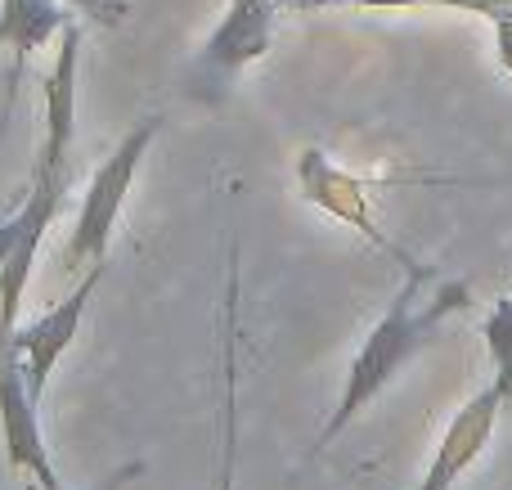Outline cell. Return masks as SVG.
<instances>
[{
    "label": "cell",
    "instance_id": "1",
    "mask_svg": "<svg viewBox=\"0 0 512 490\" xmlns=\"http://www.w3.org/2000/svg\"><path fill=\"white\" fill-rule=\"evenodd\" d=\"M427 279H432L427 266L405 270V284L396 288V297H391V306L382 311V320L364 333L360 351H355L351 365H346L342 392H337V405H333V414H328V423L319 428L315 450L333 446V437H342V432L396 383V374L436 338V329H441L450 315L472 306V293L463 279H445L432 297H423Z\"/></svg>",
    "mask_w": 512,
    "mask_h": 490
},
{
    "label": "cell",
    "instance_id": "2",
    "mask_svg": "<svg viewBox=\"0 0 512 490\" xmlns=\"http://www.w3.org/2000/svg\"><path fill=\"white\" fill-rule=\"evenodd\" d=\"M162 131V117H144L140 126L117 140V149L99 162V171L90 176L86 194L77 203V221H72V234L63 243V270L68 275H86L95 266H108V243H113L117 216L126 207V194L135 189V176H140L144 158H149L153 140Z\"/></svg>",
    "mask_w": 512,
    "mask_h": 490
},
{
    "label": "cell",
    "instance_id": "3",
    "mask_svg": "<svg viewBox=\"0 0 512 490\" xmlns=\"http://www.w3.org/2000/svg\"><path fill=\"white\" fill-rule=\"evenodd\" d=\"M274 27H279V0H230L212 36L198 45L194 59L180 72L185 95L198 104H221L234 90V81L270 54Z\"/></svg>",
    "mask_w": 512,
    "mask_h": 490
},
{
    "label": "cell",
    "instance_id": "4",
    "mask_svg": "<svg viewBox=\"0 0 512 490\" xmlns=\"http://www.w3.org/2000/svg\"><path fill=\"white\" fill-rule=\"evenodd\" d=\"M297 189H301V198H306L310 207H319V212H328L333 221L351 225V230L360 234L369 248H378L382 257H391L400 270H418V266H423V261H414V257H409V252L400 248V243L378 225V216H373L369 180L355 176V171H346L328 149L310 144V149L297 153Z\"/></svg>",
    "mask_w": 512,
    "mask_h": 490
},
{
    "label": "cell",
    "instance_id": "5",
    "mask_svg": "<svg viewBox=\"0 0 512 490\" xmlns=\"http://www.w3.org/2000/svg\"><path fill=\"white\" fill-rule=\"evenodd\" d=\"M63 194H68V171L63 167H32V180L23 189V203H18V221H23V239L9 252V261L0 266V338L18 329V306L27 297V284H32V266L36 252L45 243V230L54 225L63 207Z\"/></svg>",
    "mask_w": 512,
    "mask_h": 490
},
{
    "label": "cell",
    "instance_id": "6",
    "mask_svg": "<svg viewBox=\"0 0 512 490\" xmlns=\"http://www.w3.org/2000/svg\"><path fill=\"white\" fill-rule=\"evenodd\" d=\"M36 410H41V401L27 387L14 342L0 338V441H5V459L14 473H27L41 490H63L50 450H45L41 414Z\"/></svg>",
    "mask_w": 512,
    "mask_h": 490
},
{
    "label": "cell",
    "instance_id": "7",
    "mask_svg": "<svg viewBox=\"0 0 512 490\" xmlns=\"http://www.w3.org/2000/svg\"><path fill=\"white\" fill-rule=\"evenodd\" d=\"M108 266H95L81 275V284L72 288L63 302H54L45 315H36V320H23L14 333H9V342H14V356L18 365H23L27 374V387H32V396L41 401L45 396V383H50L54 365L63 360V351L77 342V329H81V315H86L90 297H95L99 279H104Z\"/></svg>",
    "mask_w": 512,
    "mask_h": 490
},
{
    "label": "cell",
    "instance_id": "8",
    "mask_svg": "<svg viewBox=\"0 0 512 490\" xmlns=\"http://www.w3.org/2000/svg\"><path fill=\"white\" fill-rule=\"evenodd\" d=\"M68 27H72V9L63 5V0H0V50L9 54L0 131H5V122H9V108H14L27 59H32L36 50H45L50 41H59Z\"/></svg>",
    "mask_w": 512,
    "mask_h": 490
},
{
    "label": "cell",
    "instance_id": "9",
    "mask_svg": "<svg viewBox=\"0 0 512 490\" xmlns=\"http://www.w3.org/2000/svg\"><path fill=\"white\" fill-rule=\"evenodd\" d=\"M504 405L508 401L495 392V383L481 387V392L450 419V428H445V437H441V446H436V455H432V464H427L418 490H454L459 486V477L468 473V468L481 459V450L490 446Z\"/></svg>",
    "mask_w": 512,
    "mask_h": 490
},
{
    "label": "cell",
    "instance_id": "10",
    "mask_svg": "<svg viewBox=\"0 0 512 490\" xmlns=\"http://www.w3.org/2000/svg\"><path fill=\"white\" fill-rule=\"evenodd\" d=\"M239 243H230L221 297V464H216V490H234L239 468Z\"/></svg>",
    "mask_w": 512,
    "mask_h": 490
},
{
    "label": "cell",
    "instance_id": "11",
    "mask_svg": "<svg viewBox=\"0 0 512 490\" xmlns=\"http://www.w3.org/2000/svg\"><path fill=\"white\" fill-rule=\"evenodd\" d=\"M481 338H486V351H490V365H495V392L512 401V288L495 302V311L486 315V329H481Z\"/></svg>",
    "mask_w": 512,
    "mask_h": 490
},
{
    "label": "cell",
    "instance_id": "12",
    "mask_svg": "<svg viewBox=\"0 0 512 490\" xmlns=\"http://www.w3.org/2000/svg\"><path fill=\"white\" fill-rule=\"evenodd\" d=\"M63 5H68L72 14L90 18V23H104V27L126 23V14H131V0H63Z\"/></svg>",
    "mask_w": 512,
    "mask_h": 490
},
{
    "label": "cell",
    "instance_id": "13",
    "mask_svg": "<svg viewBox=\"0 0 512 490\" xmlns=\"http://www.w3.org/2000/svg\"><path fill=\"white\" fill-rule=\"evenodd\" d=\"M495 54H499V63H504V72L512 77V14H504V18H495Z\"/></svg>",
    "mask_w": 512,
    "mask_h": 490
},
{
    "label": "cell",
    "instance_id": "14",
    "mask_svg": "<svg viewBox=\"0 0 512 490\" xmlns=\"http://www.w3.org/2000/svg\"><path fill=\"white\" fill-rule=\"evenodd\" d=\"M140 473H144V459H126V464H117L95 490H126V482H135Z\"/></svg>",
    "mask_w": 512,
    "mask_h": 490
}]
</instances>
